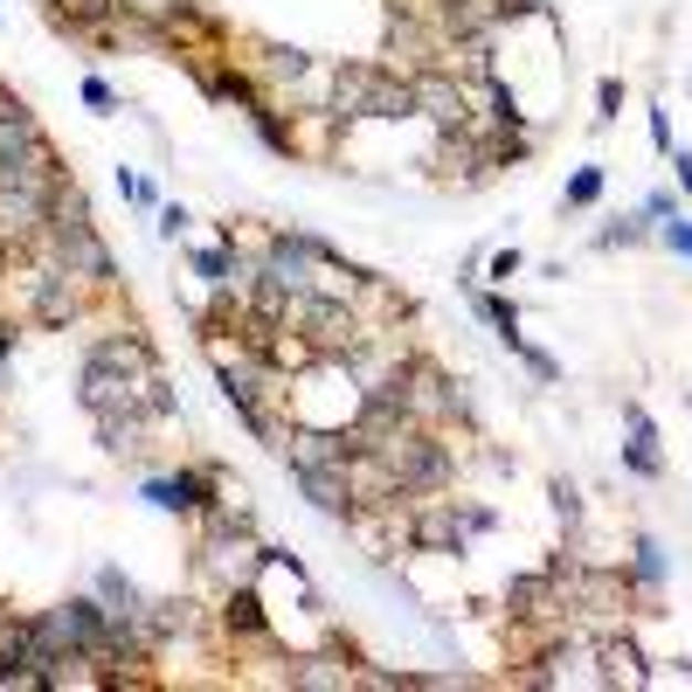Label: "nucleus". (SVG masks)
<instances>
[{"label": "nucleus", "mask_w": 692, "mask_h": 692, "mask_svg": "<svg viewBox=\"0 0 692 692\" xmlns=\"http://www.w3.org/2000/svg\"><path fill=\"white\" fill-rule=\"evenodd\" d=\"M408 84H416V118L429 125V132H457V125L478 118L471 84H457L450 70H423V76H408Z\"/></svg>", "instance_id": "nucleus-7"}, {"label": "nucleus", "mask_w": 692, "mask_h": 692, "mask_svg": "<svg viewBox=\"0 0 692 692\" xmlns=\"http://www.w3.org/2000/svg\"><path fill=\"white\" fill-rule=\"evenodd\" d=\"M188 264H194V277H201L209 291L243 285V277H236V249H228V243H201V249H188Z\"/></svg>", "instance_id": "nucleus-17"}, {"label": "nucleus", "mask_w": 692, "mask_h": 692, "mask_svg": "<svg viewBox=\"0 0 692 692\" xmlns=\"http://www.w3.org/2000/svg\"><path fill=\"white\" fill-rule=\"evenodd\" d=\"M499 520H492V505H465V533H492Z\"/></svg>", "instance_id": "nucleus-31"}, {"label": "nucleus", "mask_w": 692, "mask_h": 692, "mask_svg": "<svg viewBox=\"0 0 692 692\" xmlns=\"http://www.w3.org/2000/svg\"><path fill=\"white\" fill-rule=\"evenodd\" d=\"M97 603H105L111 617H118V609H139L146 596L132 588V575H125V568H97Z\"/></svg>", "instance_id": "nucleus-20"}, {"label": "nucleus", "mask_w": 692, "mask_h": 692, "mask_svg": "<svg viewBox=\"0 0 692 692\" xmlns=\"http://www.w3.org/2000/svg\"><path fill=\"white\" fill-rule=\"evenodd\" d=\"M554 512H561V520H568V526L582 520V492H575L568 478H554Z\"/></svg>", "instance_id": "nucleus-26"}, {"label": "nucleus", "mask_w": 692, "mask_h": 692, "mask_svg": "<svg viewBox=\"0 0 692 692\" xmlns=\"http://www.w3.org/2000/svg\"><path fill=\"white\" fill-rule=\"evenodd\" d=\"M146 499L160 512H181V520H194V512H209L222 499V471L215 465H181L173 478H146Z\"/></svg>", "instance_id": "nucleus-8"}, {"label": "nucleus", "mask_w": 692, "mask_h": 692, "mask_svg": "<svg viewBox=\"0 0 692 692\" xmlns=\"http://www.w3.org/2000/svg\"><path fill=\"white\" fill-rule=\"evenodd\" d=\"M664 160H672V167H679V188L692 194V152H664Z\"/></svg>", "instance_id": "nucleus-34"}, {"label": "nucleus", "mask_w": 692, "mask_h": 692, "mask_svg": "<svg viewBox=\"0 0 692 692\" xmlns=\"http://www.w3.org/2000/svg\"><path fill=\"white\" fill-rule=\"evenodd\" d=\"M326 256H332V249H326L319 236H305V228H270V236H264V264H270V277H277L285 291H312Z\"/></svg>", "instance_id": "nucleus-6"}, {"label": "nucleus", "mask_w": 692, "mask_h": 692, "mask_svg": "<svg viewBox=\"0 0 692 692\" xmlns=\"http://www.w3.org/2000/svg\"><path fill=\"white\" fill-rule=\"evenodd\" d=\"M617 111H624V84H617V76H603V91H596V118L609 125Z\"/></svg>", "instance_id": "nucleus-25"}, {"label": "nucleus", "mask_w": 692, "mask_h": 692, "mask_svg": "<svg viewBox=\"0 0 692 692\" xmlns=\"http://www.w3.org/2000/svg\"><path fill=\"white\" fill-rule=\"evenodd\" d=\"M160 236H188V209H160Z\"/></svg>", "instance_id": "nucleus-32"}, {"label": "nucleus", "mask_w": 692, "mask_h": 692, "mask_svg": "<svg viewBox=\"0 0 692 692\" xmlns=\"http://www.w3.org/2000/svg\"><path fill=\"white\" fill-rule=\"evenodd\" d=\"M450 42L429 29V21H408V14H388V29H381V63L395 76H423V70H444Z\"/></svg>", "instance_id": "nucleus-5"}, {"label": "nucleus", "mask_w": 692, "mask_h": 692, "mask_svg": "<svg viewBox=\"0 0 692 692\" xmlns=\"http://www.w3.org/2000/svg\"><path fill=\"white\" fill-rule=\"evenodd\" d=\"M645 215H664V222H672V215H679V201H672V194H664V188H658V194L645 201Z\"/></svg>", "instance_id": "nucleus-33"}, {"label": "nucleus", "mask_w": 692, "mask_h": 692, "mask_svg": "<svg viewBox=\"0 0 692 692\" xmlns=\"http://www.w3.org/2000/svg\"><path fill=\"white\" fill-rule=\"evenodd\" d=\"M624 429H630V444H624V471H630V478H664L658 423L645 416V402H624Z\"/></svg>", "instance_id": "nucleus-14"}, {"label": "nucleus", "mask_w": 692, "mask_h": 692, "mask_svg": "<svg viewBox=\"0 0 692 692\" xmlns=\"http://www.w3.org/2000/svg\"><path fill=\"white\" fill-rule=\"evenodd\" d=\"M368 118H381V125H402V118H416V84H408V76H395V70H381V84H374V105H368Z\"/></svg>", "instance_id": "nucleus-16"}, {"label": "nucleus", "mask_w": 692, "mask_h": 692, "mask_svg": "<svg viewBox=\"0 0 692 692\" xmlns=\"http://www.w3.org/2000/svg\"><path fill=\"white\" fill-rule=\"evenodd\" d=\"M485 270H492V277H499V285H512V277H520V270H526V256H520V249H499V256H492V264H485Z\"/></svg>", "instance_id": "nucleus-28"}, {"label": "nucleus", "mask_w": 692, "mask_h": 692, "mask_svg": "<svg viewBox=\"0 0 692 692\" xmlns=\"http://www.w3.org/2000/svg\"><path fill=\"white\" fill-rule=\"evenodd\" d=\"M651 146L672 152V118H664V105H651Z\"/></svg>", "instance_id": "nucleus-30"}, {"label": "nucleus", "mask_w": 692, "mask_h": 692, "mask_svg": "<svg viewBox=\"0 0 692 692\" xmlns=\"http://www.w3.org/2000/svg\"><path fill=\"white\" fill-rule=\"evenodd\" d=\"M630 582H637V596L658 603V588H664V547L651 541V533H637V554H630Z\"/></svg>", "instance_id": "nucleus-18"}, {"label": "nucleus", "mask_w": 692, "mask_h": 692, "mask_svg": "<svg viewBox=\"0 0 692 692\" xmlns=\"http://www.w3.org/2000/svg\"><path fill=\"white\" fill-rule=\"evenodd\" d=\"M243 118H249V132L264 139V146L277 152V160H298V152H305V139H298V111H285V105H277L270 91L256 97V105H249Z\"/></svg>", "instance_id": "nucleus-12"}, {"label": "nucleus", "mask_w": 692, "mask_h": 692, "mask_svg": "<svg viewBox=\"0 0 692 692\" xmlns=\"http://www.w3.org/2000/svg\"><path fill=\"white\" fill-rule=\"evenodd\" d=\"M91 423H97V444H105L111 457H146L152 450V429H160L139 402L132 408H105V416H91Z\"/></svg>", "instance_id": "nucleus-11"}, {"label": "nucleus", "mask_w": 692, "mask_h": 692, "mask_svg": "<svg viewBox=\"0 0 692 692\" xmlns=\"http://www.w3.org/2000/svg\"><path fill=\"white\" fill-rule=\"evenodd\" d=\"M512 353H520V361L533 368V381H561V361H554V353H541V347H526V340H520V347H512Z\"/></svg>", "instance_id": "nucleus-23"}, {"label": "nucleus", "mask_w": 692, "mask_h": 692, "mask_svg": "<svg viewBox=\"0 0 692 692\" xmlns=\"http://www.w3.org/2000/svg\"><path fill=\"white\" fill-rule=\"evenodd\" d=\"M84 361L118 368V374H132V381H152V374H160V353L146 347V332H139V326H125V332H105V340H91Z\"/></svg>", "instance_id": "nucleus-10"}, {"label": "nucleus", "mask_w": 692, "mask_h": 692, "mask_svg": "<svg viewBox=\"0 0 692 692\" xmlns=\"http://www.w3.org/2000/svg\"><path fill=\"white\" fill-rule=\"evenodd\" d=\"M603 201V167H575L568 173V194H561V209H596Z\"/></svg>", "instance_id": "nucleus-21"}, {"label": "nucleus", "mask_w": 692, "mask_h": 692, "mask_svg": "<svg viewBox=\"0 0 692 692\" xmlns=\"http://www.w3.org/2000/svg\"><path fill=\"white\" fill-rule=\"evenodd\" d=\"M658 236H664V249H679V256H692V222H664V228H658Z\"/></svg>", "instance_id": "nucleus-29"}, {"label": "nucleus", "mask_w": 692, "mask_h": 692, "mask_svg": "<svg viewBox=\"0 0 692 692\" xmlns=\"http://www.w3.org/2000/svg\"><path fill=\"white\" fill-rule=\"evenodd\" d=\"M291 485H298V492L305 499H312L319 512H326V520H353V492H347V471H319V465H305V471H291Z\"/></svg>", "instance_id": "nucleus-15"}, {"label": "nucleus", "mask_w": 692, "mask_h": 692, "mask_svg": "<svg viewBox=\"0 0 692 692\" xmlns=\"http://www.w3.org/2000/svg\"><path fill=\"white\" fill-rule=\"evenodd\" d=\"M402 408H408V423H416V429H457V423H471V395L457 388V374L437 368L429 353H416V361H408Z\"/></svg>", "instance_id": "nucleus-2"}, {"label": "nucleus", "mask_w": 692, "mask_h": 692, "mask_svg": "<svg viewBox=\"0 0 692 692\" xmlns=\"http://www.w3.org/2000/svg\"><path fill=\"white\" fill-rule=\"evenodd\" d=\"M492 152H485V125H457V132H437V146H429V181L437 188H457V194H471L492 181Z\"/></svg>", "instance_id": "nucleus-3"}, {"label": "nucleus", "mask_w": 692, "mask_h": 692, "mask_svg": "<svg viewBox=\"0 0 692 692\" xmlns=\"http://www.w3.org/2000/svg\"><path fill=\"white\" fill-rule=\"evenodd\" d=\"M381 70L388 63H332V91H326V118H340L347 132L368 118L374 105V84H381Z\"/></svg>", "instance_id": "nucleus-9"}, {"label": "nucleus", "mask_w": 692, "mask_h": 692, "mask_svg": "<svg viewBox=\"0 0 692 692\" xmlns=\"http://www.w3.org/2000/svg\"><path fill=\"white\" fill-rule=\"evenodd\" d=\"M471 312H478L485 326H492V332H499V340H505V347H520V340H526V332H520V305H512V298H492V291H471Z\"/></svg>", "instance_id": "nucleus-19"}, {"label": "nucleus", "mask_w": 692, "mask_h": 692, "mask_svg": "<svg viewBox=\"0 0 692 692\" xmlns=\"http://www.w3.org/2000/svg\"><path fill=\"white\" fill-rule=\"evenodd\" d=\"M76 402H84L91 416H105V408H132V402H139V381H132V374H118V368H97V361H84V381H76Z\"/></svg>", "instance_id": "nucleus-13"}, {"label": "nucleus", "mask_w": 692, "mask_h": 692, "mask_svg": "<svg viewBox=\"0 0 692 692\" xmlns=\"http://www.w3.org/2000/svg\"><path fill=\"white\" fill-rule=\"evenodd\" d=\"M35 249L49 256V264H63L70 277H84L97 298L118 291V256L105 249V236H97L91 201H84V188H76V173H70V188L56 194V215H49V228L35 236Z\"/></svg>", "instance_id": "nucleus-1"}, {"label": "nucleus", "mask_w": 692, "mask_h": 692, "mask_svg": "<svg viewBox=\"0 0 692 692\" xmlns=\"http://www.w3.org/2000/svg\"><path fill=\"white\" fill-rule=\"evenodd\" d=\"M125 14H139V21H167L173 8H181V0H118Z\"/></svg>", "instance_id": "nucleus-27"}, {"label": "nucleus", "mask_w": 692, "mask_h": 692, "mask_svg": "<svg viewBox=\"0 0 692 692\" xmlns=\"http://www.w3.org/2000/svg\"><path fill=\"white\" fill-rule=\"evenodd\" d=\"M84 105L91 111H118V91L105 84V76H84Z\"/></svg>", "instance_id": "nucleus-24"}, {"label": "nucleus", "mask_w": 692, "mask_h": 692, "mask_svg": "<svg viewBox=\"0 0 692 692\" xmlns=\"http://www.w3.org/2000/svg\"><path fill=\"white\" fill-rule=\"evenodd\" d=\"M645 236H651V228L637 222V215H624V222H609L603 236H596V249H630V243H645Z\"/></svg>", "instance_id": "nucleus-22"}, {"label": "nucleus", "mask_w": 692, "mask_h": 692, "mask_svg": "<svg viewBox=\"0 0 692 692\" xmlns=\"http://www.w3.org/2000/svg\"><path fill=\"white\" fill-rule=\"evenodd\" d=\"M465 505L429 492V499H408V554H465Z\"/></svg>", "instance_id": "nucleus-4"}]
</instances>
